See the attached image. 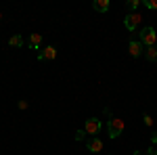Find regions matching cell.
I'll return each mask as SVG.
<instances>
[{
  "label": "cell",
  "instance_id": "cell-1",
  "mask_svg": "<svg viewBox=\"0 0 157 155\" xmlns=\"http://www.w3.org/2000/svg\"><path fill=\"white\" fill-rule=\"evenodd\" d=\"M121 132H124V119L111 118L107 122V134H109V138H117Z\"/></svg>",
  "mask_w": 157,
  "mask_h": 155
},
{
  "label": "cell",
  "instance_id": "cell-2",
  "mask_svg": "<svg viewBox=\"0 0 157 155\" xmlns=\"http://www.w3.org/2000/svg\"><path fill=\"white\" fill-rule=\"evenodd\" d=\"M140 44H145L147 48L157 44V34H155L153 27H143L140 29Z\"/></svg>",
  "mask_w": 157,
  "mask_h": 155
},
{
  "label": "cell",
  "instance_id": "cell-3",
  "mask_svg": "<svg viewBox=\"0 0 157 155\" xmlns=\"http://www.w3.org/2000/svg\"><path fill=\"white\" fill-rule=\"evenodd\" d=\"M140 21H143V15H140V13H128V15L124 17V25H126L128 32H134V29L140 25Z\"/></svg>",
  "mask_w": 157,
  "mask_h": 155
},
{
  "label": "cell",
  "instance_id": "cell-4",
  "mask_svg": "<svg viewBox=\"0 0 157 155\" xmlns=\"http://www.w3.org/2000/svg\"><path fill=\"white\" fill-rule=\"evenodd\" d=\"M101 128H103V122H101L98 118L86 119V126H84L86 134H98V132H101Z\"/></svg>",
  "mask_w": 157,
  "mask_h": 155
},
{
  "label": "cell",
  "instance_id": "cell-5",
  "mask_svg": "<svg viewBox=\"0 0 157 155\" xmlns=\"http://www.w3.org/2000/svg\"><path fill=\"white\" fill-rule=\"evenodd\" d=\"M128 50H130V55H132L134 59H138L143 52H145V48L140 44V40H130V44H128Z\"/></svg>",
  "mask_w": 157,
  "mask_h": 155
},
{
  "label": "cell",
  "instance_id": "cell-6",
  "mask_svg": "<svg viewBox=\"0 0 157 155\" xmlns=\"http://www.w3.org/2000/svg\"><path fill=\"white\" fill-rule=\"evenodd\" d=\"M86 149H88L90 153H98V151H103V141H101L98 136H92V138L86 143Z\"/></svg>",
  "mask_w": 157,
  "mask_h": 155
},
{
  "label": "cell",
  "instance_id": "cell-7",
  "mask_svg": "<svg viewBox=\"0 0 157 155\" xmlns=\"http://www.w3.org/2000/svg\"><path fill=\"white\" fill-rule=\"evenodd\" d=\"M52 59H57V48L55 46H46L38 55V61H52Z\"/></svg>",
  "mask_w": 157,
  "mask_h": 155
},
{
  "label": "cell",
  "instance_id": "cell-8",
  "mask_svg": "<svg viewBox=\"0 0 157 155\" xmlns=\"http://www.w3.org/2000/svg\"><path fill=\"white\" fill-rule=\"evenodd\" d=\"M92 6H94V11H98V13H107L111 4H109V0H94Z\"/></svg>",
  "mask_w": 157,
  "mask_h": 155
},
{
  "label": "cell",
  "instance_id": "cell-9",
  "mask_svg": "<svg viewBox=\"0 0 157 155\" xmlns=\"http://www.w3.org/2000/svg\"><path fill=\"white\" fill-rule=\"evenodd\" d=\"M145 57H147L149 61H153V63H155V61H157V44H155V46L145 48Z\"/></svg>",
  "mask_w": 157,
  "mask_h": 155
},
{
  "label": "cell",
  "instance_id": "cell-10",
  "mask_svg": "<svg viewBox=\"0 0 157 155\" xmlns=\"http://www.w3.org/2000/svg\"><path fill=\"white\" fill-rule=\"evenodd\" d=\"M40 44H42V36H40V34H32V36H29V46L40 48Z\"/></svg>",
  "mask_w": 157,
  "mask_h": 155
},
{
  "label": "cell",
  "instance_id": "cell-11",
  "mask_svg": "<svg viewBox=\"0 0 157 155\" xmlns=\"http://www.w3.org/2000/svg\"><path fill=\"white\" fill-rule=\"evenodd\" d=\"M9 44H11V46H23V36H19V34L13 36L11 40H9Z\"/></svg>",
  "mask_w": 157,
  "mask_h": 155
},
{
  "label": "cell",
  "instance_id": "cell-12",
  "mask_svg": "<svg viewBox=\"0 0 157 155\" xmlns=\"http://www.w3.org/2000/svg\"><path fill=\"white\" fill-rule=\"evenodd\" d=\"M145 6L151 11H157V0H145Z\"/></svg>",
  "mask_w": 157,
  "mask_h": 155
},
{
  "label": "cell",
  "instance_id": "cell-13",
  "mask_svg": "<svg viewBox=\"0 0 157 155\" xmlns=\"http://www.w3.org/2000/svg\"><path fill=\"white\" fill-rule=\"evenodd\" d=\"M138 6H140V2H138V0H130V2H128V9H130V11H136Z\"/></svg>",
  "mask_w": 157,
  "mask_h": 155
},
{
  "label": "cell",
  "instance_id": "cell-14",
  "mask_svg": "<svg viewBox=\"0 0 157 155\" xmlns=\"http://www.w3.org/2000/svg\"><path fill=\"white\" fill-rule=\"evenodd\" d=\"M86 138V130H78L75 132V141H84Z\"/></svg>",
  "mask_w": 157,
  "mask_h": 155
},
{
  "label": "cell",
  "instance_id": "cell-15",
  "mask_svg": "<svg viewBox=\"0 0 157 155\" xmlns=\"http://www.w3.org/2000/svg\"><path fill=\"white\" fill-rule=\"evenodd\" d=\"M143 119H145L147 126H153V118H151V115H147V113H145V115H143Z\"/></svg>",
  "mask_w": 157,
  "mask_h": 155
},
{
  "label": "cell",
  "instance_id": "cell-16",
  "mask_svg": "<svg viewBox=\"0 0 157 155\" xmlns=\"http://www.w3.org/2000/svg\"><path fill=\"white\" fill-rule=\"evenodd\" d=\"M17 107H19V109H27V101H19Z\"/></svg>",
  "mask_w": 157,
  "mask_h": 155
},
{
  "label": "cell",
  "instance_id": "cell-17",
  "mask_svg": "<svg viewBox=\"0 0 157 155\" xmlns=\"http://www.w3.org/2000/svg\"><path fill=\"white\" fill-rule=\"evenodd\" d=\"M151 145H157V132H155V134H151Z\"/></svg>",
  "mask_w": 157,
  "mask_h": 155
},
{
  "label": "cell",
  "instance_id": "cell-18",
  "mask_svg": "<svg viewBox=\"0 0 157 155\" xmlns=\"http://www.w3.org/2000/svg\"><path fill=\"white\" fill-rule=\"evenodd\" d=\"M132 155H143V153H140V151H134V153Z\"/></svg>",
  "mask_w": 157,
  "mask_h": 155
},
{
  "label": "cell",
  "instance_id": "cell-19",
  "mask_svg": "<svg viewBox=\"0 0 157 155\" xmlns=\"http://www.w3.org/2000/svg\"><path fill=\"white\" fill-rule=\"evenodd\" d=\"M0 19H2V15H0Z\"/></svg>",
  "mask_w": 157,
  "mask_h": 155
}]
</instances>
